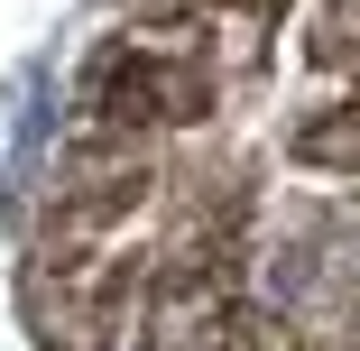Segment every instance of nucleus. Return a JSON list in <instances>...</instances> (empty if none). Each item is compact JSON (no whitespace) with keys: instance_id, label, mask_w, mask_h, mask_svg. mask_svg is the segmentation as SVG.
<instances>
[{"instance_id":"nucleus-3","label":"nucleus","mask_w":360,"mask_h":351,"mask_svg":"<svg viewBox=\"0 0 360 351\" xmlns=\"http://www.w3.org/2000/svg\"><path fill=\"white\" fill-rule=\"evenodd\" d=\"M296 148H305L314 167H351V176H360V102H351V111H333V120H314Z\"/></svg>"},{"instance_id":"nucleus-4","label":"nucleus","mask_w":360,"mask_h":351,"mask_svg":"<svg viewBox=\"0 0 360 351\" xmlns=\"http://www.w3.org/2000/svg\"><path fill=\"white\" fill-rule=\"evenodd\" d=\"M323 56H360V0H333L323 10V37H314Z\"/></svg>"},{"instance_id":"nucleus-2","label":"nucleus","mask_w":360,"mask_h":351,"mask_svg":"<svg viewBox=\"0 0 360 351\" xmlns=\"http://www.w3.org/2000/svg\"><path fill=\"white\" fill-rule=\"evenodd\" d=\"M212 102V84L194 75V65H176V56H111V84H102V111L111 120H194Z\"/></svg>"},{"instance_id":"nucleus-1","label":"nucleus","mask_w":360,"mask_h":351,"mask_svg":"<svg viewBox=\"0 0 360 351\" xmlns=\"http://www.w3.org/2000/svg\"><path fill=\"white\" fill-rule=\"evenodd\" d=\"M120 296H129V268L56 259V296H37V342H46V351H111Z\"/></svg>"}]
</instances>
